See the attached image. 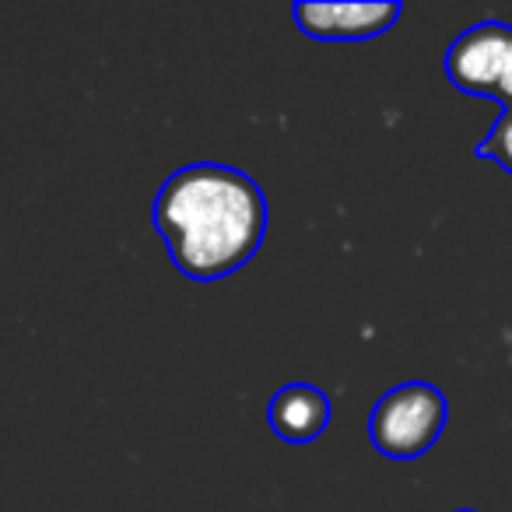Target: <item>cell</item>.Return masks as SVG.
<instances>
[{
    "mask_svg": "<svg viewBox=\"0 0 512 512\" xmlns=\"http://www.w3.org/2000/svg\"><path fill=\"white\" fill-rule=\"evenodd\" d=\"M151 218L176 271L211 285L260 253L267 197L253 176L232 165L193 162L158 186Z\"/></svg>",
    "mask_w": 512,
    "mask_h": 512,
    "instance_id": "1",
    "label": "cell"
},
{
    "mask_svg": "<svg viewBox=\"0 0 512 512\" xmlns=\"http://www.w3.org/2000/svg\"><path fill=\"white\" fill-rule=\"evenodd\" d=\"M267 421L278 439L292 442V446H309L330 425V400L313 383H288L274 393Z\"/></svg>",
    "mask_w": 512,
    "mask_h": 512,
    "instance_id": "5",
    "label": "cell"
},
{
    "mask_svg": "<svg viewBox=\"0 0 512 512\" xmlns=\"http://www.w3.org/2000/svg\"><path fill=\"white\" fill-rule=\"evenodd\" d=\"M477 158H488L498 169H505L512 176V109H502L495 123H491L488 137L474 148Z\"/></svg>",
    "mask_w": 512,
    "mask_h": 512,
    "instance_id": "6",
    "label": "cell"
},
{
    "mask_svg": "<svg viewBox=\"0 0 512 512\" xmlns=\"http://www.w3.org/2000/svg\"><path fill=\"white\" fill-rule=\"evenodd\" d=\"M446 418V393L425 379H411L386 390L372 407L369 439L386 460H418L439 442Z\"/></svg>",
    "mask_w": 512,
    "mask_h": 512,
    "instance_id": "2",
    "label": "cell"
},
{
    "mask_svg": "<svg viewBox=\"0 0 512 512\" xmlns=\"http://www.w3.org/2000/svg\"><path fill=\"white\" fill-rule=\"evenodd\" d=\"M442 71L463 95H481L512 109V25L491 18L463 29L449 43Z\"/></svg>",
    "mask_w": 512,
    "mask_h": 512,
    "instance_id": "3",
    "label": "cell"
},
{
    "mask_svg": "<svg viewBox=\"0 0 512 512\" xmlns=\"http://www.w3.org/2000/svg\"><path fill=\"white\" fill-rule=\"evenodd\" d=\"M292 18L302 36L320 39V43H362L390 32L400 18L397 0H299Z\"/></svg>",
    "mask_w": 512,
    "mask_h": 512,
    "instance_id": "4",
    "label": "cell"
},
{
    "mask_svg": "<svg viewBox=\"0 0 512 512\" xmlns=\"http://www.w3.org/2000/svg\"><path fill=\"white\" fill-rule=\"evenodd\" d=\"M456 512H474V509H456Z\"/></svg>",
    "mask_w": 512,
    "mask_h": 512,
    "instance_id": "7",
    "label": "cell"
}]
</instances>
